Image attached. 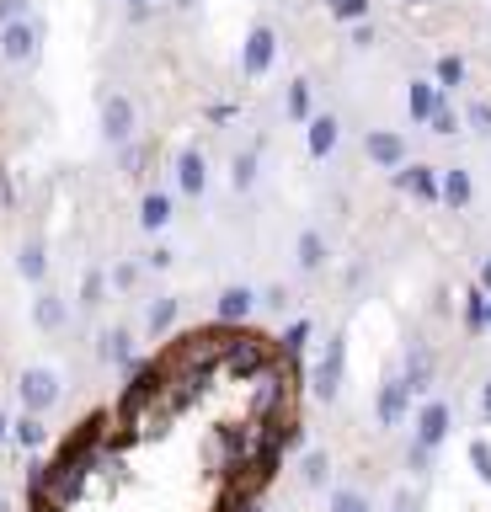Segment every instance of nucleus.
<instances>
[{
    "instance_id": "1",
    "label": "nucleus",
    "mask_w": 491,
    "mask_h": 512,
    "mask_svg": "<svg viewBox=\"0 0 491 512\" xmlns=\"http://www.w3.org/2000/svg\"><path fill=\"white\" fill-rule=\"evenodd\" d=\"M17 406L33 411V416H54L65 406V374L49 363H27L17 374Z\"/></svg>"
},
{
    "instance_id": "2",
    "label": "nucleus",
    "mask_w": 491,
    "mask_h": 512,
    "mask_svg": "<svg viewBox=\"0 0 491 512\" xmlns=\"http://www.w3.org/2000/svg\"><path fill=\"white\" fill-rule=\"evenodd\" d=\"M43 43H49V27H43L38 16L6 22L0 27V64H6V70H33L43 59Z\"/></svg>"
},
{
    "instance_id": "3",
    "label": "nucleus",
    "mask_w": 491,
    "mask_h": 512,
    "mask_svg": "<svg viewBox=\"0 0 491 512\" xmlns=\"http://www.w3.org/2000/svg\"><path fill=\"white\" fill-rule=\"evenodd\" d=\"M219 363H225L235 379H257L262 368H273V347H267V336L235 331V336H225V347H219Z\"/></svg>"
},
{
    "instance_id": "4",
    "label": "nucleus",
    "mask_w": 491,
    "mask_h": 512,
    "mask_svg": "<svg viewBox=\"0 0 491 512\" xmlns=\"http://www.w3.org/2000/svg\"><path fill=\"white\" fill-rule=\"evenodd\" d=\"M342 368H347V336L331 331L321 358H315V374H310V395L321 400V406H331V400L342 395Z\"/></svg>"
},
{
    "instance_id": "5",
    "label": "nucleus",
    "mask_w": 491,
    "mask_h": 512,
    "mask_svg": "<svg viewBox=\"0 0 491 512\" xmlns=\"http://www.w3.org/2000/svg\"><path fill=\"white\" fill-rule=\"evenodd\" d=\"M97 123H102V139L113 144V150H118V144H134L139 139V102L129 91H107Z\"/></svg>"
},
{
    "instance_id": "6",
    "label": "nucleus",
    "mask_w": 491,
    "mask_h": 512,
    "mask_svg": "<svg viewBox=\"0 0 491 512\" xmlns=\"http://www.w3.org/2000/svg\"><path fill=\"white\" fill-rule=\"evenodd\" d=\"M273 64H278V32L267 27V22H257V27L246 32V43H241V75L246 80H262Z\"/></svg>"
},
{
    "instance_id": "7",
    "label": "nucleus",
    "mask_w": 491,
    "mask_h": 512,
    "mask_svg": "<svg viewBox=\"0 0 491 512\" xmlns=\"http://www.w3.org/2000/svg\"><path fill=\"white\" fill-rule=\"evenodd\" d=\"M363 160L395 176V171H401L406 160H411V150H406V134H395V128H369V134H363Z\"/></svg>"
},
{
    "instance_id": "8",
    "label": "nucleus",
    "mask_w": 491,
    "mask_h": 512,
    "mask_svg": "<svg viewBox=\"0 0 491 512\" xmlns=\"http://www.w3.org/2000/svg\"><path fill=\"white\" fill-rule=\"evenodd\" d=\"M411 416V390H406V379H401V368H390L385 384H379V395H374V422L379 427H401Z\"/></svg>"
},
{
    "instance_id": "9",
    "label": "nucleus",
    "mask_w": 491,
    "mask_h": 512,
    "mask_svg": "<svg viewBox=\"0 0 491 512\" xmlns=\"http://www.w3.org/2000/svg\"><path fill=\"white\" fill-rule=\"evenodd\" d=\"M171 176H177V198H203L209 192V155L198 144H182L171 160Z\"/></svg>"
},
{
    "instance_id": "10",
    "label": "nucleus",
    "mask_w": 491,
    "mask_h": 512,
    "mask_svg": "<svg viewBox=\"0 0 491 512\" xmlns=\"http://www.w3.org/2000/svg\"><path fill=\"white\" fill-rule=\"evenodd\" d=\"M251 315H257V288H246V283H230V288H219V294H214V326H230V331H241Z\"/></svg>"
},
{
    "instance_id": "11",
    "label": "nucleus",
    "mask_w": 491,
    "mask_h": 512,
    "mask_svg": "<svg viewBox=\"0 0 491 512\" xmlns=\"http://www.w3.org/2000/svg\"><path fill=\"white\" fill-rule=\"evenodd\" d=\"M411 427H417V438H411V443H422V448H433V454H438V443L454 432V406H449V400H422Z\"/></svg>"
},
{
    "instance_id": "12",
    "label": "nucleus",
    "mask_w": 491,
    "mask_h": 512,
    "mask_svg": "<svg viewBox=\"0 0 491 512\" xmlns=\"http://www.w3.org/2000/svg\"><path fill=\"white\" fill-rule=\"evenodd\" d=\"M171 219H177V192L155 187V192H145V198H139V230H145V235H161Z\"/></svg>"
},
{
    "instance_id": "13",
    "label": "nucleus",
    "mask_w": 491,
    "mask_h": 512,
    "mask_svg": "<svg viewBox=\"0 0 491 512\" xmlns=\"http://www.w3.org/2000/svg\"><path fill=\"white\" fill-rule=\"evenodd\" d=\"M337 144H342V118H337V112H315V118L305 123V150H310V160H326Z\"/></svg>"
},
{
    "instance_id": "14",
    "label": "nucleus",
    "mask_w": 491,
    "mask_h": 512,
    "mask_svg": "<svg viewBox=\"0 0 491 512\" xmlns=\"http://www.w3.org/2000/svg\"><path fill=\"white\" fill-rule=\"evenodd\" d=\"M438 203L454 208V214H465V208L475 203V182H470L465 166H443L438 171Z\"/></svg>"
},
{
    "instance_id": "15",
    "label": "nucleus",
    "mask_w": 491,
    "mask_h": 512,
    "mask_svg": "<svg viewBox=\"0 0 491 512\" xmlns=\"http://www.w3.org/2000/svg\"><path fill=\"white\" fill-rule=\"evenodd\" d=\"M33 326L49 331V336H59V331L70 326V299L54 294V288H38V294H33Z\"/></svg>"
},
{
    "instance_id": "16",
    "label": "nucleus",
    "mask_w": 491,
    "mask_h": 512,
    "mask_svg": "<svg viewBox=\"0 0 491 512\" xmlns=\"http://www.w3.org/2000/svg\"><path fill=\"white\" fill-rule=\"evenodd\" d=\"M97 352H102L113 368H123V374H134V368H139V347H134V331H129V326H107L102 342H97Z\"/></svg>"
},
{
    "instance_id": "17",
    "label": "nucleus",
    "mask_w": 491,
    "mask_h": 512,
    "mask_svg": "<svg viewBox=\"0 0 491 512\" xmlns=\"http://www.w3.org/2000/svg\"><path fill=\"white\" fill-rule=\"evenodd\" d=\"M433 374H438V358L427 352V342H411L406 347V368H401L406 390L411 395H427V390H433Z\"/></svg>"
},
{
    "instance_id": "18",
    "label": "nucleus",
    "mask_w": 491,
    "mask_h": 512,
    "mask_svg": "<svg viewBox=\"0 0 491 512\" xmlns=\"http://www.w3.org/2000/svg\"><path fill=\"white\" fill-rule=\"evenodd\" d=\"M395 187L411 192L417 203H438V166H422V160H406L401 171H395Z\"/></svg>"
},
{
    "instance_id": "19",
    "label": "nucleus",
    "mask_w": 491,
    "mask_h": 512,
    "mask_svg": "<svg viewBox=\"0 0 491 512\" xmlns=\"http://www.w3.org/2000/svg\"><path fill=\"white\" fill-rule=\"evenodd\" d=\"M17 278L33 283V288H49V246L38 235H27L17 246Z\"/></svg>"
},
{
    "instance_id": "20",
    "label": "nucleus",
    "mask_w": 491,
    "mask_h": 512,
    "mask_svg": "<svg viewBox=\"0 0 491 512\" xmlns=\"http://www.w3.org/2000/svg\"><path fill=\"white\" fill-rule=\"evenodd\" d=\"M294 262H299V272H326V262H331L326 235L321 230H299L294 235Z\"/></svg>"
},
{
    "instance_id": "21",
    "label": "nucleus",
    "mask_w": 491,
    "mask_h": 512,
    "mask_svg": "<svg viewBox=\"0 0 491 512\" xmlns=\"http://www.w3.org/2000/svg\"><path fill=\"white\" fill-rule=\"evenodd\" d=\"M283 118L299 123V128L315 118V86H310L305 75H294V80H289V91H283Z\"/></svg>"
},
{
    "instance_id": "22",
    "label": "nucleus",
    "mask_w": 491,
    "mask_h": 512,
    "mask_svg": "<svg viewBox=\"0 0 491 512\" xmlns=\"http://www.w3.org/2000/svg\"><path fill=\"white\" fill-rule=\"evenodd\" d=\"M11 443H17V448H27V454H38V448H49V416H33V411L11 416Z\"/></svg>"
},
{
    "instance_id": "23",
    "label": "nucleus",
    "mask_w": 491,
    "mask_h": 512,
    "mask_svg": "<svg viewBox=\"0 0 491 512\" xmlns=\"http://www.w3.org/2000/svg\"><path fill=\"white\" fill-rule=\"evenodd\" d=\"M177 315H182V299L177 294H155L150 299V315H145V336H166L171 326H177Z\"/></svg>"
},
{
    "instance_id": "24",
    "label": "nucleus",
    "mask_w": 491,
    "mask_h": 512,
    "mask_svg": "<svg viewBox=\"0 0 491 512\" xmlns=\"http://www.w3.org/2000/svg\"><path fill=\"white\" fill-rule=\"evenodd\" d=\"M438 102H443V91L433 86V80H411V86H406V112H411V123H427Z\"/></svg>"
},
{
    "instance_id": "25",
    "label": "nucleus",
    "mask_w": 491,
    "mask_h": 512,
    "mask_svg": "<svg viewBox=\"0 0 491 512\" xmlns=\"http://www.w3.org/2000/svg\"><path fill=\"white\" fill-rule=\"evenodd\" d=\"M299 480H305V491H326V480H331V454H326V448H305V459H299Z\"/></svg>"
},
{
    "instance_id": "26",
    "label": "nucleus",
    "mask_w": 491,
    "mask_h": 512,
    "mask_svg": "<svg viewBox=\"0 0 491 512\" xmlns=\"http://www.w3.org/2000/svg\"><path fill=\"white\" fill-rule=\"evenodd\" d=\"M257 176H262V155H257V150H235V160H230V187H235V192H251V187H257Z\"/></svg>"
},
{
    "instance_id": "27",
    "label": "nucleus",
    "mask_w": 491,
    "mask_h": 512,
    "mask_svg": "<svg viewBox=\"0 0 491 512\" xmlns=\"http://www.w3.org/2000/svg\"><path fill=\"white\" fill-rule=\"evenodd\" d=\"M139 283H145V262H134V256H123V262H113V272H107V288H113V294H134Z\"/></svg>"
},
{
    "instance_id": "28",
    "label": "nucleus",
    "mask_w": 491,
    "mask_h": 512,
    "mask_svg": "<svg viewBox=\"0 0 491 512\" xmlns=\"http://www.w3.org/2000/svg\"><path fill=\"white\" fill-rule=\"evenodd\" d=\"M433 86H438V91H459V86H465V59H459V54H443V59L433 64Z\"/></svg>"
},
{
    "instance_id": "29",
    "label": "nucleus",
    "mask_w": 491,
    "mask_h": 512,
    "mask_svg": "<svg viewBox=\"0 0 491 512\" xmlns=\"http://www.w3.org/2000/svg\"><path fill=\"white\" fill-rule=\"evenodd\" d=\"M326 512H374V507H369V496H363V491L337 486V491H331V502H326Z\"/></svg>"
},
{
    "instance_id": "30",
    "label": "nucleus",
    "mask_w": 491,
    "mask_h": 512,
    "mask_svg": "<svg viewBox=\"0 0 491 512\" xmlns=\"http://www.w3.org/2000/svg\"><path fill=\"white\" fill-rule=\"evenodd\" d=\"M145 160H150V150H145V144H118V171L123 176H145Z\"/></svg>"
},
{
    "instance_id": "31",
    "label": "nucleus",
    "mask_w": 491,
    "mask_h": 512,
    "mask_svg": "<svg viewBox=\"0 0 491 512\" xmlns=\"http://www.w3.org/2000/svg\"><path fill=\"white\" fill-rule=\"evenodd\" d=\"M310 336H315V326H310V320H294V326H289V331L278 336V347L289 352V358H299V352L310 347Z\"/></svg>"
},
{
    "instance_id": "32",
    "label": "nucleus",
    "mask_w": 491,
    "mask_h": 512,
    "mask_svg": "<svg viewBox=\"0 0 491 512\" xmlns=\"http://www.w3.org/2000/svg\"><path fill=\"white\" fill-rule=\"evenodd\" d=\"M81 304H86V310H97V304H107V272L91 267L86 278H81Z\"/></svg>"
},
{
    "instance_id": "33",
    "label": "nucleus",
    "mask_w": 491,
    "mask_h": 512,
    "mask_svg": "<svg viewBox=\"0 0 491 512\" xmlns=\"http://www.w3.org/2000/svg\"><path fill=\"white\" fill-rule=\"evenodd\" d=\"M427 128H433L438 139H454V134H459V112H454L449 102H438V107H433V118H427Z\"/></svg>"
},
{
    "instance_id": "34",
    "label": "nucleus",
    "mask_w": 491,
    "mask_h": 512,
    "mask_svg": "<svg viewBox=\"0 0 491 512\" xmlns=\"http://www.w3.org/2000/svg\"><path fill=\"white\" fill-rule=\"evenodd\" d=\"M257 310H267V315H283V310H289V288H283V283H267L262 294H257Z\"/></svg>"
},
{
    "instance_id": "35",
    "label": "nucleus",
    "mask_w": 491,
    "mask_h": 512,
    "mask_svg": "<svg viewBox=\"0 0 491 512\" xmlns=\"http://www.w3.org/2000/svg\"><path fill=\"white\" fill-rule=\"evenodd\" d=\"M406 470L417 475V480H427V475H433V448L411 443V448H406Z\"/></svg>"
},
{
    "instance_id": "36",
    "label": "nucleus",
    "mask_w": 491,
    "mask_h": 512,
    "mask_svg": "<svg viewBox=\"0 0 491 512\" xmlns=\"http://www.w3.org/2000/svg\"><path fill=\"white\" fill-rule=\"evenodd\" d=\"M331 16H337V22H363V16H369V0H331Z\"/></svg>"
},
{
    "instance_id": "37",
    "label": "nucleus",
    "mask_w": 491,
    "mask_h": 512,
    "mask_svg": "<svg viewBox=\"0 0 491 512\" xmlns=\"http://www.w3.org/2000/svg\"><path fill=\"white\" fill-rule=\"evenodd\" d=\"M470 464H475V475L491 486V443L486 438H470Z\"/></svg>"
},
{
    "instance_id": "38",
    "label": "nucleus",
    "mask_w": 491,
    "mask_h": 512,
    "mask_svg": "<svg viewBox=\"0 0 491 512\" xmlns=\"http://www.w3.org/2000/svg\"><path fill=\"white\" fill-rule=\"evenodd\" d=\"M465 123H470L481 139H491V102H470V107H465Z\"/></svg>"
},
{
    "instance_id": "39",
    "label": "nucleus",
    "mask_w": 491,
    "mask_h": 512,
    "mask_svg": "<svg viewBox=\"0 0 491 512\" xmlns=\"http://www.w3.org/2000/svg\"><path fill=\"white\" fill-rule=\"evenodd\" d=\"M465 326L470 331H486V294H481V288H475L470 304H465Z\"/></svg>"
},
{
    "instance_id": "40",
    "label": "nucleus",
    "mask_w": 491,
    "mask_h": 512,
    "mask_svg": "<svg viewBox=\"0 0 491 512\" xmlns=\"http://www.w3.org/2000/svg\"><path fill=\"white\" fill-rule=\"evenodd\" d=\"M171 267H177V251H171V246H155L145 256V272H171Z\"/></svg>"
},
{
    "instance_id": "41",
    "label": "nucleus",
    "mask_w": 491,
    "mask_h": 512,
    "mask_svg": "<svg viewBox=\"0 0 491 512\" xmlns=\"http://www.w3.org/2000/svg\"><path fill=\"white\" fill-rule=\"evenodd\" d=\"M22 16H33V0H0V27L22 22Z\"/></svg>"
},
{
    "instance_id": "42",
    "label": "nucleus",
    "mask_w": 491,
    "mask_h": 512,
    "mask_svg": "<svg viewBox=\"0 0 491 512\" xmlns=\"http://www.w3.org/2000/svg\"><path fill=\"white\" fill-rule=\"evenodd\" d=\"M353 48H374V27H369V22L353 27Z\"/></svg>"
},
{
    "instance_id": "43",
    "label": "nucleus",
    "mask_w": 491,
    "mask_h": 512,
    "mask_svg": "<svg viewBox=\"0 0 491 512\" xmlns=\"http://www.w3.org/2000/svg\"><path fill=\"white\" fill-rule=\"evenodd\" d=\"M481 294H491V251H486V262H481Z\"/></svg>"
},
{
    "instance_id": "44",
    "label": "nucleus",
    "mask_w": 491,
    "mask_h": 512,
    "mask_svg": "<svg viewBox=\"0 0 491 512\" xmlns=\"http://www.w3.org/2000/svg\"><path fill=\"white\" fill-rule=\"evenodd\" d=\"M481 416H486V422H491V379L481 384Z\"/></svg>"
},
{
    "instance_id": "45",
    "label": "nucleus",
    "mask_w": 491,
    "mask_h": 512,
    "mask_svg": "<svg viewBox=\"0 0 491 512\" xmlns=\"http://www.w3.org/2000/svg\"><path fill=\"white\" fill-rule=\"evenodd\" d=\"M6 443H11V416L0 411V448H6Z\"/></svg>"
},
{
    "instance_id": "46",
    "label": "nucleus",
    "mask_w": 491,
    "mask_h": 512,
    "mask_svg": "<svg viewBox=\"0 0 491 512\" xmlns=\"http://www.w3.org/2000/svg\"><path fill=\"white\" fill-rule=\"evenodd\" d=\"M0 512H17V507H11V496H6V491H0Z\"/></svg>"
},
{
    "instance_id": "47",
    "label": "nucleus",
    "mask_w": 491,
    "mask_h": 512,
    "mask_svg": "<svg viewBox=\"0 0 491 512\" xmlns=\"http://www.w3.org/2000/svg\"><path fill=\"white\" fill-rule=\"evenodd\" d=\"M177 11H198V0H177Z\"/></svg>"
},
{
    "instance_id": "48",
    "label": "nucleus",
    "mask_w": 491,
    "mask_h": 512,
    "mask_svg": "<svg viewBox=\"0 0 491 512\" xmlns=\"http://www.w3.org/2000/svg\"><path fill=\"white\" fill-rule=\"evenodd\" d=\"M486 331H491V294H486Z\"/></svg>"
},
{
    "instance_id": "49",
    "label": "nucleus",
    "mask_w": 491,
    "mask_h": 512,
    "mask_svg": "<svg viewBox=\"0 0 491 512\" xmlns=\"http://www.w3.org/2000/svg\"><path fill=\"white\" fill-rule=\"evenodd\" d=\"M129 6H145V0H123V11H129Z\"/></svg>"
},
{
    "instance_id": "50",
    "label": "nucleus",
    "mask_w": 491,
    "mask_h": 512,
    "mask_svg": "<svg viewBox=\"0 0 491 512\" xmlns=\"http://www.w3.org/2000/svg\"><path fill=\"white\" fill-rule=\"evenodd\" d=\"M390 512H411V507H401V502H395V507H390Z\"/></svg>"
},
{
    "instance_id": "51",
    "label": "nucleus",
    "mask_w": 491,
    "mask_h": 512,
    "mask_svg": "<svg viewBox=\"0 0 491 512\" xmlns=\"http://www.w3.org/2000/svg\"><path fill=\"white\" fill-rule=\"evenodd\" d=\"M406 6H427V0H406Z\"/></svg>"
}]
</instances>
